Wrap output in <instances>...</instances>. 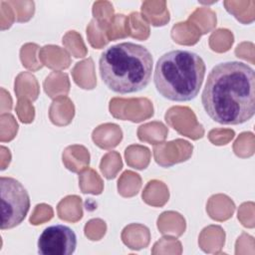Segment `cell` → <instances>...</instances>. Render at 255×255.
<instances>
[{
    "mask_svg": "<svg viewBox=\"0 0 255 255\" xmlns=\"http://www.w3.org/2000/svg\"><path fill=\"white\" fill-rule=\"evenodd\" d=\"M204 111L220 125H240L255 113V73L247 64L228 61L208 74L201 96Z\"/></svg>",
    "mask_w": 255,
    "mask_h": 255,
    "instance_id": "6da1fadb",
    "label": "cell"
},
{
    "mask_svg": "<svg viewBox=\"0 0 255 255\" xmlns=\"http://www.w3.org/2000/svg\"><path fill=\"white\" fill-rule=\"evenodd\" d=\"M152 57L143 46L123 42L108 47L99 60L100 75L115 93L130 94L144 89L150 82Z\"/></svg>",
    "mask_w": 255,
    "mask_h": 255,
    "instance_id": "7a4b0ae2",
    "label": "cell"
},
{
    "mask_svg": "<svg viewBox=\"0 0 255 255\" xmlns=\"http://www.w3.org/2000/svg\"><path fill=\"white\" fill-rule=\"evenodd\" d=\"M205 70V63L198 54L188 50H172L157 60L154 86L169 101L188 102L198 95Z\"/></svg>",
    "mask_w": 255,
    "mask_h": 255,
    "instance_id": "3957f363",
    "label": "cell"
},
{
    "mask_svg": "<svg viewBox=\"0 0 255 255\" xmlns=\"http://www.w3.org/2000/svg\"><path fill=\"white\" fill-rule=\"evenodd\" d=\"M1 229L19 225L30 208V196L20 181L13 177L1 176Z\"/></svg>",
    "mask_w": 255,
    "mask_h": 255,
    "instance_id": "277c9868",
    "label": "cell"
},
{
    "mask_svg": "<svg viewBox=\"0 0 255 255\" xmlns=\"http://www.w3.org/2000/svg\"><path fill=\"white\" fill-rule=\"evenodd\" d=\"M37 246L42 255H71L77 247V235L69 226L52 225L43 230Z\"/></svg>",
    "mask_w": 255,
    "mask_h": 255,
    "instance_id": "5b68a950",
    "label": "cell"
}]
</instances>
